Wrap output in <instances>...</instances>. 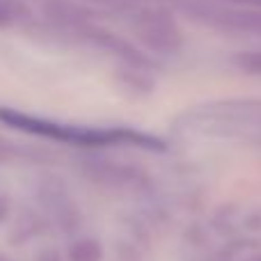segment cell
Returning a JSON list of instances; mask_svg holds the SVG:
<instances>
[{
	"label": "cell",
	"mask_w": 261,
	"mask_h": 261,
	"mask_svg": "<svg viewBox=\"0 0 261 261\" xmlns=\"http://www.w3.org/2000/svg\"><path fill=\"white\" fill-rule=\"evenodd\" d=\"M181 9L190 18L218 30L231 32H252L261 35V9L239 7L227 3H211V0H181Z\"/></svg>",
	"instance_id": "7a4b0ae2"
},
{
	"label": "cell",
	"mask_w": 261,
	"mask_h": 261,
	"mask_svg": "<svg viewBox=\"0 0 261 261\" xmlns=\"http://www.w3.org/2000/svg\"><path fill=\"white\" fill-rule=\"evenodd\" d=\"M46 9H48V14L55 21L64 23V25H69V28H76V30L81 25H85V23H92L90 21L92 14L87 12L83 5L73 3V0H48Z\"/></svg>",
	"instance_id": "277c9868"
},
{
	"label": "cell",
	"mask_w": 261,
	"mask_h": 261,
	"mask_svg": "<svg viewBox=\"0 0 261 261\" xmlns=\"http://www.w3.org/2000/svg\"><path fill=\"white\" fill-rule=\"evenodd\" d=\"M227 5H239V7H252V9H261V0H220Z\"/></svg>",
	"instance_id": "ba28073f"
},
{
	"label": "cell",
	"mask_w": 261,
	"mask_h": 261,
	"mask_svg": "<svg viewBox=\"0 0 261 261\" xmlns=\"http://www.w3.org/2000/svg\"><path fill=\"white\" fill-rule=\"evenodd\" d=\"M231 64L243 73L261 76V50H241L231 58Z\"/></svg>",
	"instance_id": "8992f818"
},
{
	"label": "cell",
	"mask_w": 261,
	"mask_h": 261,
	"mask_svg": "<svg viewBox=\"0 0 261 261\" xmlns=\"http://www.w3.org/2000/svg\"><path fill=\"white\" fill-rule=\"evenodd\" d=\"M142 46L158 55H174L184 48V32L179 23L163 9H142L130 21Z\"/></svg>",
	"instance_id": "3957f363"
},
{
	"label": "cell",
	"mask_w": 261,
	"mask_h": 261,
	"mask_svg": "<svg viewBox=\"0 0 261 261\" xmlns=\"http://www.w3.org/2000/svg\"><path fill=\"white\" fill-rule=\"evenodd\" d=\"M179 3H181V0H176V5H179Z\"/></svg>",
	"instance_id": "7c38bea8"
},
{
	"label": "cell",
	"mask_w": 261,
	"mask_h": 261,
	"mask_svg": "<svg viewBox=\"0 0 261 261\" xmlns=\"http://www.w3.org/2000/svg\"><path fill=\"white\" fill-rule=\"evenodd\" d=\"M7 213H9V202H7L5 195H0V222L7 218Z\"/></svg>",
	"instance_id": "9c48e42d"
},
{
	"label": "cell",
	"mask_w": 261,
	"mask_h": 261,
	"mask_svg": "<svg viewBox=\"0 0 261 261\" xmlns=\"http://www.w3.org/2000/svg\"><path fill=\"white\" fill-rule=\"evenodd\" d=\"M103 259V248L96 239H78L69 245L67 261H101Z\"/></svg>",
	"instance_id": "5b68a950"
},
{
	"label": "cell",
	"mask_w": 261,
	"mask_h": 261,
	"mask_svg": "<svg viewBox=\"0 0 261 261\" xmlns=\"http://www.w3.org/2000/svg\"><path fill=\"white\" fill-rule=\"evenodd\" d=\"M14 151H16V149H14V144L0 138V165H3L5 161H9V158H14Z\"/></svg>",
	"instance_id": "52a82bcc"
},
{
	"label": "cell",
	"mask_w": 261,
	"mask_h": 261,
	"mask_svg": "<svg viewBox=\"0 0 261 261\" xmlns=\"http://www.w3.org/2000/svg\"><path fill=\"white\" fill-rule=\"evenodd\" d=\"M0 122L16 130H25L32 135H44L50 140H60V142H71L81 144V147H106V144H138V147L147 149H165L161 140L153 135L138 133V130L128 128H87V126H69V124L50 122L46 117H37V115H28L14 108H0Z\"/></svg>",
	"instance_id": "6da1fadb"
},
{
	"label": "cell",
	"mask_w": 261,
	"mask_h": 261,
	"mask_svg": "<svg viewBox=\"0 0 261 261\" xmlns=\"http://www.w3.org/2000/svg\"><path fill=\"white\" fill-rule=\"evenodd\" d=\"M252 261H261V257H259V259H252Z\"/></svg>",
	"instance_id": "8fae6325"
},
{
	"label": "cell",
	"mask_w": 261,
	"mask_h": 261,
	"mask_svg": "<svg viewBox=\"0 0 261 261\" xmlns=\"http://www.w3.org/2000/svg\"><path fill=\"white\" fill-rule=\"evenodd\" d=\"M0 261H12V259H7V257H3V254H0Z\"/></svg>",
	"instance_id": "30bf717a"
}]
</instances>
